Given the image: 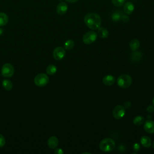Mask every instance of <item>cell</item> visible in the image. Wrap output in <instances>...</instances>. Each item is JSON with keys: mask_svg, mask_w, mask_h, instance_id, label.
I'll use <instances>...</instances> for the list:
<instances>
[{"mask_svg": "<svg viewBox=\"0 0 154 154\" xmlns=\"http://www.w3.org/2000/svg\"><path fill=\"white\" fill-rule=\"evenodd\" d=\"M86 25L91 29H97L100 27L102 20L100 16L94 13H90L86 14L84 19Z\"/></svg>", "mask_w": 154, "mask_h": 154, "instance_id": "obj_1", "label": "cell"}, {"mask_svg": "<svg viewBox=\"0 0 154 154\" xmlns=\"http://www.w3.org/2000/svg\"><path fill=\"white\" fill-rule=\"evenodd\" d=\"M115 141L110 138H104L99 143L100 149L105 152L112 151L115 148Z\"/></svg>", "mask_w": 154, "mask_h": 154, "instance_id": "obj_2", "label": "cell"}, {"mask_svg": "<svg viewBox=\"0 0 154 154\" xmlns=\"http://www.w3.org/2000/svg\"><path fill=\"white\" fill-rule=\"evenodd\" d=\"M132 79L131 76L127 74L120 75L117 80V85L122 88H127L132 84Z\"/></svg>", "mask_w": 154, "mask_h": 154, "instance_id": "obj_3", "label": "cell"}, {"mask_svg": "<svg viewBox=\"0 0 154 154\" xmlns=\"http://www.w3.org/2000/svg\"><path fill=\"white\" fill-rule=\"evenodd\" d=\"M34 83L38 87H44L49 82V78L45 73H40L34 78Z\"/></svg>", "mask_w": 154, "mask_h": 154, "instance_id": "obj_4", "label": "cell"}, {"mask_svg": "<svg viewBox=\"0 0 154 154\" xmlns=\"http://www.w3.org/2000/svg\"><path fill=\"white\" fill-rule=\"evenodd\" d=\"M97 37V34L93 31L87 32L82 37V42L86 45H90L94 42Z\"/></svg>", "mask_w": 154, "mask_h": 154, "instance_id": "obj_5", "label": "cell"}, {"mask_svg": "<svg viewBox=\"0 0 154 154\" xmlns=\"http://www.w3.org/2000/svg\"><path fill=\"white\" fill-rule=\"evenodd\" d=\"M14 69L13 66L10 63H5L1 69V74L4 77L10 78L14 74Z\"/></svg>", "mask_w": 154, "mask_h": 154, "instance_id": "obj_6", "label": "cell"}, {"mask_svg": "<svg viewBox=\"0 0 154 154\" xmlns=\"http://www.w3.org/2000/svg\"><path fill=\"white\" fill-rule=\"evenodd\" d=\"M125 114V108L120 105L116 106L112 110V116L116 119H120Z\"/></svg>", "mask_w": 154, "mask_h": 154, "instance_id": "obj_7", "label": "cell"}, {"mask_svg": "<svg viewBox=\"0 0 154 154\" xmlns=\"http://www.w3.org/2000/svg\"><path fill=\"white\" fill-rule=\"evenodd\" d=\"M66 55L65 49L62 47H57L54 49L53 51V57L56 60H62Z\"/></svg>", "mask_w": 154, "mask_h": 154, "instance_id": "obj_8", "label": "cell"}, {"mask_svg": "<svg viewBox=\"0 0 154 154\" xmlns=\"http://www.w3.org/2000/svg\"><path fill=\"white\" fill-rule=\"evenodd\" d=\"M144 129L149 134L154 133V122L152 120H147L144 124Z\"/></svg>", "mask_w": 154, "mask_h": 154, "instance_id": "obj_9", "label": "cell"}, {"mask_svg": "<svg viewBox=\"0 0 154 154\" xmlns=\"http://www.w3.org/2000/svg\"><path fill=\"white\" fill-rule=\"evenodd\" d=\"M67 10H68L67 4L64 2H61L59 3L57 6V8H56L57 13L60 15L65 14L67 12Z\"/></svg>", "mask_w": 154, "mask_h": 154, "instance_id": "obj_10", "label": "cell"}, {"mask_svg": "<svg viewBox=\"0 0 154 154\" xmlns=\"http://www.w3.org/2000/svg\"><path fill=\"white\" fill-rule=\"evenodd\" d=\"M116 79L114 76L111 75H107L102 79V82L106 86H110L114 84Z\"/></svg>", "mask_w": 154, "mask_h": 154, "instance_id": "obj_11", "label": "cell"}, {"mask_svg": "<svg viewBox=\"0 0 154 154\" xmlns=\"http://www.w3.org/2000/svg\"><path fill=\"white\" fill-rule=\"evenodd\" d=\"M58 142V139L56 137L52 136L48 140V145L50 149H54L57 147Z\"/></svg>", "mask_w": 154, "mask_h": 154, "instance_id": "obj_12", "label": "cell"}, {"mask_svg": "<svg viewBox=\"0 0 154 154\" xmlns=\"http://www.w3.org/2000/svg\"><path fill=\"white\" fill-rule=\"evenodd\" d=\"M134 10V5L131 2H128L124 4L123 11L126 14H131Z\"/></svg>", "mask_w": 154, "mask_h": 154, "instance_id": "obj_13", "label": "cell"}, {"mask_svg": "<svg viewBox=\"0 0 154 154\" xmlns=\"http://www.w3.org/2000/svg\"><path fill=\"white\" fill-rule=\"evenodd\" d=\"M140 143L141 145L144 147H149L152 145V140L150 138L146 135L141 137Z\"/></svg>", "mask_w": 154, "mask_h": 154, "instance_id": "obj_14", "label": "cell"}, {"mask_svg": "<svg viewBox=\"0 0 154 154\" xmlns=\"http://www.w3.org/2000/svg\"><path fill=\"white\" fill-rule=\"evenodd\" d=\"M140 45V43L139 40L137 38L132 39L129 43V48L132 51H137L139 48Z\"/></svg>", "mask_w": 154, "mask_h": 154, "instance_id": "obj_15", "label": "cell"}, {"mask_svg": "<svg viewBox=\"0 0 154 154\" xmlns=\"http://www.w3.org/2000/svg\"><path fill=\"white\" fill-rule=\"evenodd\" d=\"M134 52H133L131 55V57H130V58H131V60L132 61V62H137L138 61L141 57H142V54L139 51H134Z\"/></svg>", "mask_w": 154, "mask_h": 154, "instance_id": "obj_16", "label": "cell"}, {"mask_svg": "<svg viewBox=\"0 0 154 154\" xmlns=\"http://www.w3.org/2000/svg\"><path fill=\"white\" fill-rule=\"evenodd\" d=\"M97 29H98V31H97L98 35H99L100 37L102 38H105L108 36L109 32L105 28L99 27Z\"/></svg>", "mask_w": 154, "mask_h": 154, "instance_id": "obj_17", "label": "cell"}, {"mask_svg": "<svg viewBox=\"0 0 154 154\" xmlns=\"http://www.w3.org/2000/svg\"><path fill=\"white\" fill-rule=\"evenodd\" d=\"M8 16L3 12H0V26L5 25L8 23Z\"/></svg>", "mask_w": 154, "mask_h": 154, "instance_id": "obj_18", "label": "cell"}, {"mask_svg": "<svg viewBox=\"0 0 154 154\" xmlns=\"http://www.w3.org/2000/svg\"><path fill=\"white\" fill-rule=\"evenodd\" d=\"M122 13L120 10H117L112 13L111 14V19L114 22H117L121 20V17L122 16Z\"/></svg>", "mask_w": 154, "mask_h": 154, "instance_id": "obj_19", "label": "cell"}, {"mask_svg": "<svg viewBox=\"0 0 154 154\" xmlns=\"http://www.w3.org/2000/svg\"><path fill=\"white\" fill-rule=\"evenodd\" d=\"M144 122V118L141 116H136L133 120V123L137 126L141 125Z\"/></svg>", "mask_w": 154, "mask_h": 154, "instance_id": "obj_20", "label": "cell"}, {"mask_svg": "<svg viewBox=\"0 0 154 154\" xmlns=\"http://www.w3.org/2000/svg\"><path fill=\"white\" fill-rule=\"evenodd\" d=\"M57 67L54 64L49 65L46 68V72L48 75H54L57 72Z\"/></svg>", "mask_w": 154, "mask_h": 154, "instance_id": "obj_21", "label": "cell"}, {"mask_svg": "<svg viewBox=\"0 0 154 154\" xmlns=\"http://www.w3.org/2000/svg\"><path fill=\"white\" fill-rule=\"evenodd\" d=\"M2 86L6 90H10L13 87V84L10 80L5 79L2 82Z\"/></svg>", "mask_w": 154, "mask_h": 154, "instance_id": "obj_22", "label": "cell"}, {"mask_svg": "<svg viewBox=\"0 0 154 154\" xmlns=\"http://www.w3.org/2000/svg\"><path fill=\"white\" fill-rule=\"evenodd\" d=\"M75 46V42L72 40H67L64 45V47L66 50H71Z\"/></svg>", "mask_w": 154, "mask_h": 154, "instance_id": "obj_23", "label": "cell"}, {"mask_svg": "<svg viewBox=\"0 0 154 154\" xmlns=\"http://www.w3.org/2000/svg\"><path fill=\"white\" fill-rule=\"evenodd\" d=\"M125 0H111L112 4L116 7H122L124 5Z\"/></svg>", "mask_w": 154, "mask_h": 154, "instance_id": "obj_24", "label": "cell"}, {"mask_svg": "<svg viewBox=\"0 0 154 154\" xmlns=\"http://www.w3.org/2000/svg\"><path fill=\"white\" fill-rule=\"evenodd\" d=\"M5 144V140L4 136L0 134V147H3Z\"/></svg>", "mask_w": 154, "mask_h": 154, "instance_id": "obj_25", "label": "cell"}, {"mask_svg": "<svg viewBox=\"0 0 154 154\" xmlns=\"http://www.w3.org/2000/svg\"><path fill=\"white\" fill-rule=\"evenodd\" d=\"M132 148H133V150L135 152H138L140 149V146L138 143H134V144L132 146Z\"/></svg>", "mask_w": 154, "mask_h": 154, "instance_id": "obj_26", "label": "cell"}, {"mask_svg": "<svg viewBox=\"0 0 154 154\" xmlns=\"http://www.w3.org/2000/svg\"><path fill=\"white\" fill-rule=\"evenodd\" d=\"M121 20L123 22H128L129 20V17L127 15L122 14V17H121Z\"/></svg>", "mask_w": 154, "mask_h": 154, "instance_id": "obj_27", "label": "cell"}, {"mask_svg": "<svg viewBox=\"0 0 154 154\" xmlns=\"http://www.w3.org/2000/svg\"><path fill=\"white\" fill-rule=\"evenodd\" d=\"M146 110L149 113H152L154 111V106L153 105H149L147 108H146Z\"/></svg>", "mask_w": 154, "mask_h": 154, "instance_id": "obj_28", "label": "cell"}, {"mask_svg": "<svg viewBox=\"0 0 154 154\" xmlns=\"http://www.w3.org/2000/svg\"><path fill=\"white\" fill-rule=\"evenodd\" d=\"M64 153L63 150L61 148H58V149H56L55 150V154H63Z\"/></svg>", "mask_w": 154, "mask_h": 154, "instance_id": "obj_29", "label": "cell"}, {"mask_svg": "<svg viewBox=\"0 0 154 154\" xmlns=\"http://www.w3.org/2000/svg\"><path fill=\"white\" fill-rule=\"evenodd\" d=\"M78 0H66V1L70 2V3H75L76 2H77Z\"/></svg>", "mask_w": 154, "mask_h": 154, "instance_id": "obj_30", "label": "cell"}, {"mask_svg": "<svg viewBox=\"0 0 154 154\" xmlns=\"http://www.w3.org/2000/svg\"><path fill=\"white\" fill-rule=\"evenodd\" d=\"M3 34V29L0 28V35H1Z\"/></svg>", "mask_w": 154, "mask_h": 154, "instance_id": "obj_31", "label": "cell"}, {"mask_svg": "<svg viewBox=\"0 0 154 154\" xmlns=\"http://www.w3.org/2000/svg\"><path fill=\"white\" fill-rule=\"evenodd\" d=\"M152 103H153V105L154 106V98L153 99V100H152Z\"/></svg>", "mask_w": 154, "mask_h": 154, "instance_id": "obj_32", "label": "cell"}, {"mask_svg": "<svg viewBox=\"0 0 154 154\" xmlns=\"http://www.w3.org/2000/svg\"><path fill=\"white\" fill-rule=\"evenodd\" d=\"M153 148H154V142H153Z\"/></svg>", "mask_w": 154, "mask_h": 154, "instance_id": "obj_33", "label": "cell"}]
</instances>
